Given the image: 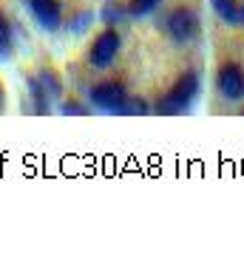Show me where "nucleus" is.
Here are the masks:
<instances>
[{"label": "nucleus", "mask_w": 244, "mask_h": 258, "mask_svg": "<svg viewBox=\"0 0 244 258\" xmlns=\"http://www.w3.org/2000/svg\"><path fill=\"white\" fill-rule=\"evenodd\" d=\"M196 97H199V77L193 71H185L173 83V88L159 99L156 111L159 114H188L191 105L196 102Z\"/></svg>", "instance_id": "f257e3e1"}, {"label": "nucleus", "mask_w": 244, "mask_h": 258, "mask_svg": "<svg viewBox=\"0 0 244 258\" xmlns=\"http://www.w3.org/2000/svg\"><path fill=\"white\" fill-rule=\"evenodd\" d=\"M91 102L108 114H122V108L128 102V94H125V85L116 83V80H105V83H97L91 88Z\"/></svg>", "instance_id": "f03ea898"}, {"label": "nucleus", "mask_w": 244, "mask_h": 258, "mask_svg": "<svg viewBox=\"0 0 244 258\" xmlns=\"http://www.w3.org/2000/svg\"><path fill=\"white\" fill-rule=\"evenodd\" d=\"M216 88L230 102L241 99L244 97V69L238 62H221L219 74H216Z\"/></svg>", "instance_id": "7ed1b4c3"}, {"label": "nucleus", "mask_w": 244, "mask_h": 258, "mask_svg": "<svg viewBox=\"0 0 244 258\" xmlns=\"http://www.w3.org/2000/svg\"><path fill=\"white\" fill-rule=\"evenodd\" d=\"M165 29L176 43H191L199 34V17L193 9H176V12H170Z\"/></svg>", "instance_id": "20e7f679"}, {"label": "nucleus", "mask_w": 244, "mask_h": 258, "mask_svg": "<svg viewBox=\"0 0 244 258\" xmlns=\"http://www.w3.org/2000/svg\"><path fill=\"white\" fill-rule=\"evenodd\" d=\"M119 46H122V40H119V34H116V29L99 31L97 37H94V46H91V66L94 69H108V66L114 62Z\"/></svg>", "instance_id": "39448f33"}, {"label": "nucleus", "mask_w": 244, "mask_h": 258, "mask_svg": "<svg viewBox=\"0 0 244 258\" xmlns=\"http://www.w3.org/2000/svg\"><path fill=\"white\" fill-rule=\"evenodd\" d=\"M31 9V15L46 31H57L63 23V6L60 0H26Z\"/></svg>", "instance_id": "423d86ee"}, {"label": "nucleus", "mask_w": 244, "mask_h": 258, "mask_svg": "<svg viewBox=\"0 0 244 258\" xmlns=\"http://www.w3.org/2000/svg\"><path fill=\"white\" fill-rule=\"evenodd\" d=\"M15 54V34H12V20L6 9L0 6V60H12Z\"/></svg>", "instance_id": "0eeeda50"}, {"label": "nucleus", "mask_w": 244, "mask_h": 258, "mask_svg": "<svg viewBox=\"0 0 244 258\" xmlns=\"http://www.w3.org/2000/svg\"><path fill=\"white\" fill-rule=\"evenodd\" d=\"M210 6H213V12L224 20V23H238L241 20V6H238L236 0H210Z\"/></svg>", "instance_id": "6e6552de"}, {"label": "nucleus", "mask_w": 244, "mask_h": 258, "mask_svg": "<svg viewBox=\"0 0 244 258\" xmlns=\"http://www.w3.org/2000/svg\"><path fill=\"white\" fill-rule=\"evenodd\" d=\"M29 91L31 97H34V105H37L40 114H46L48 111V88L43 80H37V77H29Z\"/></svg>", "instance_id": "1a4fd4ad"}, {"label": "nucleus", "mask_w": 244, "mask_h": 258, "mask_svg": "<svg viewBox=\"0 0 244 258\" xmlns=\"http://www.w3.org/2000/svg\"><path fill=\"white\" fill-rule=\"evenodd\" d=\"M159 6V0H128V15L131 17H145V15H151L153 9Z\"/></svg>", "instance_id": "9d476101"}, {"label": "nucleus", "mask_w": 244, "mask_h": 258, "mask_svg": "<svg viewBox=\"0 0 244 258\" xmlns=\"http://www.w3.org/2000/svg\"><path fill=\"white\" fill-rule=\"evenodd\" d=\"M102 20H105V23H116V20H122V6L119 3H108V6L102 9Z\"/></svg>", "instance_id": "9b49d317"}, {"label": "nucleus", "mask_w": 244, "mask_h": 258, "mask_svg": "<svg viewBox=\"0 0 244 258\" xmlns=\"http://www.w3.org/2000/svg\"><path fill=\"white\" fill-rule=\"evenodd\" d=\"M145 111H148V108H145L142 99H128L125 108H122V114H145Z\"/></svg>", "instance_id": "f8f14e48"}, {"label": "nucleus", "mask_w": 244, "mask_h": 258, "mask_svg": "<svg viewBox=\"0 0 244 258\" xmlns=\"http://www.w3.org/2000/svg\"><path fill=\"white\" fill-rule=\"evenodd\" d=\"M3 102H6V94H3V85H0V108H3Z\"/></svg>", "instance_id": "ddd939ff"}, {"label": "nucleus", "mask_w": 244, "mask_h": 258, "mask_svg": "<svg viewBox=\"0 0 244 258\" xmlns=\"http://www.w3.org/2000/svg\"><path fill=\"white\" fill-rule=\"evenodd\" d=\"M238 23H241V26H244V3H241V20H238Z\"/></svg>", "instance_id": "4468645a"}]
</instances>
